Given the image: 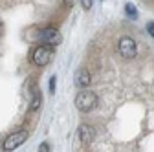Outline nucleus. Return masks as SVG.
<instances>
[{"label": "nucleus", "instance_id": "f257e3e1", "mask_svg": "<svg viewBox=\"0 0 154 152\" xmlns=\"http://www.w3.org/2000/svg\"><path fill=\"white\" fill-rule=\"evenodd\" d=\"M75 106L81 112H92L97 106V96L90 90H83V92L77 93V97H75Z\"/></svg>", "mask_w": 154, "mask_h": 152}, {"label": "nucleus", "instance_id": "f03ea898", "mask_svg": "<svg viewBox=\"0 0 154 152\" xmlns=\"http://www.w3.org/2000/svg\"><path fill=\"white\" fill-rule=\"evenodd\" d=\"M118 50L123 59H134L138 55V44L132 37H121L118 42Z\"/></svg>", "mask_w": 154, "mask_h": 152}, {"label": "nucleus", "instance_id": "7ed1b4c3", "mask_svg": "<svg viewBox=\"0 0 154 152\" xmlns=\"http://www.w3.org/2000/svg\"><path fill=\"white\" fill-rule=\"evenodd\" d=\"M26 139H28V132L26 130H18V132H15V134H9L4 139V150L11 152V150L18 148L22 143H26Z\"/></svg>", "mask_w": 154, "mask_h": 152}, {"label": "nucleus", "instance_id": "20e7f679", "mask_svg": "<svg viewBox=\"0 0 154 152\" xmlns=\"http://www.w3.org/2000/svg\"><path fill=\"white\" fill-rule=\"evenodd\" d=\"M31 59H33V62L37 66H46L51 61V48H50V44H46V46H37L33 50Z\"/></svg>", "mask_w": 154, "mask_h": 152}, {"label": "nucleus", "instance_id": "39448f33", "mask_svg": "<svg viewBox=\"0 0 154 152\" xmlns=\"http://www.w3.org/2000/svg\"><path fill=\"white\" fill-rule=\"evenodd\" d=\"M38 39H41L42 44H50V46H57L63 39H61V33L57 31L55 28H46L41 31V35H38Z\"/></svg>", "mask_w": 154, "mask_h": 152}, {"label": "nucleus", "instance_id": "423d86ee", "mask_svg": "<svg viewBox=\"0 0 154 152\" xmlns=\"http://www.w3.org/2000/svg\"><path fill=\"white\" fill-rule=\"evenodd\" d=\"M94 134H95V130L90 125H81L79 128H77V138H79L83 147H88L94 141Z\"/></svg>", "mask_w": 154, "mask_h": 152}, {"label": "nucleus", "instance_id": "0eeeda50", "mask_svg": "<svg viewBox=\"0 0 154 152\" xmlns=\"http://www.w3.org/2000/svg\"><path fill=\"white\" fill-rule=\"evenodd\" d=\"M29 96H31V99H29V110L37 112L38 108H41V105H42V96H41V90H38L37 84H31Z\"/></svg>", "mask_w": 154, "mask_h": 152}, {"label": "nucleus", "instance_id": "6e6552de", "mask_svg": "<svg viewBox=\"0 0 154 152\" xmlns=\"http://www.w3.org/2000/svg\"><path fill=\"white\" fill-rule=\"evenodd\" d=\"M90 84V73L86 70H79L75 73V86L77 88H86Z\"/></svg>", "mask_w": 154, "mask_h": 152}, {"label": "nucleus", "instance_id": "1a4fd4ad", "mask_svg": "<svg viewBox=\"0 0 154 152\" xmlns=\"http://www.w3.org/2000/svg\"><path fill=\"white\" fill-rule=\"evenodd\" d=\"M125 13H127L130 18H134V20L138 18V9H136V6H134V4H130V2L125 6Z\"/></svg>", "mask_w": 154, "mask_h": 152}, {"label": "nucleus", "instance_id": "9d476101", "mask_svg": "<svg viewBox=\"0 0 154 152\" xmlns=\"http://www.w3.org/2000/svg\"><path fill=\"white\" fill-rule=\"evenodd\" d=\"M81 4H83V8L88 11V9H92V4H94V0H81Z\"/></svg>", "mask_w": 154, "mask_h": 152}, {"label": "nucleus", "instance_id": "9b49d317", "mask_svg": "<svg viewBox=\"0 0 154 152\" xmlns=\"http://www.w3.org/2000/svg\"><path fill=\"white\" fill-rule=\"evenodd\" d=\"M147 31H149V35L154 39V22H149V24H147Z\"/></svg>", "mask_w": 154, "mask_h": 152}, {"label": "nucleus", "instance_id": "f8f14e48", "mask_svg": "<svg viewBox=\"0 0 154 152\" xmlns=\"http://www.w3.org/2000/svg\"><path fill=\"white\" fill-rule=\"evenodd\" d=\"M53 92H55V77L50 79V93H53Z\"/></svg>", "mask_w": 154, "mask_h": 152}, {"label": "nucleus", "instance_id": "ddd939ff", "mask_svg": "<svg viewBox=\"0 0 154 152\" xmlns=\"http://www.w3.org/2000/svg\"><path fill=\"white\" fill-rule=\"evenodd\" d=\"M38 150H41V152H48V150H50V147H48L46 143H41V147H38Z\"/></svg>", "mask_w": 154, "mask_h": 152}, {"label": "nucleus", "instance_id": "4468645a", "mask_svg": "<svg viewBox=\"0 0 154 152\" xmlns=\"http://www.w3.org/2000/svg\"><path fill=\"white\" fill-rule=\"evenodd\" d=\"M64 4L66 6H73V0H64Z\"/></svg>", "mask_w": 154, "mask_h": 152}, {"label": "nucleus", "instance_id": "2eb2a0df", "mask_svg": "<svg viewBox=\"0 0 154 152\" xmlns=\"http://www.w3.org/2000/svg\"><path fill=\"white\" fill-rule=\"evenodd\" d=\"M0 33H2V24H0Z\"/></svg>", "mask_w": 154, "mask_h": 152}]
</instances>
